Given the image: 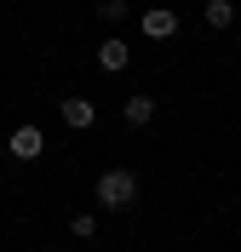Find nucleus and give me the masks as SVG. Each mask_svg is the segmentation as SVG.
Here are the masks:
<instances>
[{
  "instance_id": "6e6552de",
  "label": "nucleus",
  "mask_w": 241,
  "mask_h": 252,
  "mask_svg": "<svg viewBox=\"0 0 241 252\" xmlns=\"http://www.w3.org/2000/svg\"><path fill=\"white\" fill-rule=\"evenodd\" d=\"M69 229H75V241H92V235H98V218H92V212H75Z\"/></svg>"
},
{
  "instance_id": "20e7f679",
  "label": "nucleus",
  "mask_w": 241,
  "mask_h": 252,
  "mask_svg": "<svg viewBox=\"0 0 241 252\" xmlns=\"http://www.w3.org/2000/svg\"><path fill=\"white\" fill-rule=\"evenodd\" d=\"M58 115H64V126H69V132H86V126L98 121L92 97H64V109H58Z\"/></svg>"
},
{
  "instance_id": "7ed1b4c3",
  "label": "nucleus",
  "mask_w": 241,
  "mask_h": 252,
  "mask_svg": "<svg viewBox=\"0 0 241 252\" xmlns=\"http://www.w3.org/2000/svg\"><path fill=\"white\" fill-rule=\"evenodd\" d=\"M40 149H46V132H40V126H17V132H12V155L17 160H34V155H40Z\"/></svg>"
},
{
  "instance_id": "f03ea898",
  "label": "nucleus",
  "mask_w": 241,
  "mask_h": 252,
  "mask_svg": "<svg viewBox=\"0 0 241 252\" xmlns=\"http://www.w3.org/2000/svg\"><path fill=\"white\" fill-rule=\"evenodd\" d=\"M138 23H144L149 40H172V34H178V12H172V6H149Z\"/></svg>"
},
{
  "instance_id": "423d86ee",
  "label": "nucleus",
  "mask_w": 241,
  "mask_h": 252,
  "mask_svg": "<svg viewBox=\"0 0 241 252\" xmlns=\"http://www.w3.org/2000/svg\"><path fill=\"white\" fill-rule=\"evenodd\" d=\"M121 115H127V126H149V121H155V97H149V92H132L127 103H121Z\"/></svg>"
},
{
  "instance_id": "39448f33",
  "label": "nucleus",
  "mask_w": 241,
  "mask_h": 252,
  "mask_svg": "<svg viewBox=\"0 0 241 252\" xmlns=\"http://www.w3.org/2000/svg\"><path fill=\"white\" fill-rule=\"evenodd\" d=\"M98 69H103V75H121V69H132L127 40H103V46H98Z\"/></svg>"
},
{
  "instance_id": "0eeeda50",
  "label": "nucleus",
  "mask_w": 241,
  "mask_h": 252,
  "mask_svg": "<svg viewBox=\"0 0 241 252\" xmlns=\"http://www.w3.org/2000/svg\"><path fill=\"white\" fill-rule=\"evenodd\" d=\"M207 29H230V23H236V6H230V0H207Z\"/></svg>"
},
{
  "instance_id": "1a4fd4ad",
  "label": "nucleus",
  "mask_w": 241,
  "mask_h": 252,
  "mask_svg": "<svg viewBox=\"0 0 241 252\" xmlns=\"http://www.w3.org/2000/svg\"><path fill=\"white\" fill-rule=\"evenodd\" d=\"M98 17H127V0H98Z\"/></svg>"
},
{
  "instance_id": "f257e3e1",
  "label": "nucleus",
  "mask_w": 241,
  "mask_h": 252,
  "mask_svg": "<svg viewBox=\"0 0 241 252\" xmlns=\"http://www.w3.org/2000/svg\"><path fill=\"white\" fill-rule=\"evenodd\" d=\"M98 206L103 212H132L138 206V178L127 172V166H109V172H98Z\"/></svg>"
}]
</instances>
